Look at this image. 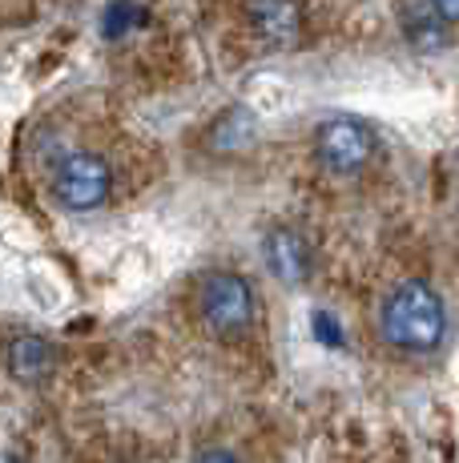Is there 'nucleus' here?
I'll list each match as a JSON object with an SVG mask.
<instances>
[{"instance_id":"obj_1","label":"nucleus","mask_w":459,"mask_h":463,"mask_svg":"<svg viewBox=\"0 0 459 463\" xmlns=\"http://www.w3.org/2000/svg\"><path fill=\"white\" fill-rule=\"evenodd\" d=\"M379 331L383 343L403 354H431L444 346L447 335V307L431 282L407 279L391 287V295L379 307Z\"/></svg>"},{"instance_id":"obj_2","label":"nucleus","mask_w":459,"mask_h":463,"mask_svg":"<svg viewBox=\"0 0 459 463\" xmlns=\"http://www.w3.org/2000/svg\"><path fill=\"white\" fill-rule=\"evenodd\" d=\"M198 310L218 338H242L254 326L258 298L254 287L234 270H210L198 287Z\"/></svg>"},{"instance_id":"obj_3","label":"nucleus","mask_w":459,"mask_h":463,"mask_svg":"<svg viewBox=\"0 0 459 463\" xmlns=\"http://www.w3.org/2000/svg\"><path fill=\"white\" fill-rule=\"evenodd\" d=\"M379 141L375 129L363 118H351V113H334L314 129V162L334 177H355L363 174L375 157Z\"/></svg>"},{"instance_id":"obj_4","label":"nucleus","mask_w":459,"mask_h":463,"mask_svg":"<svg viewBox=\"0 0 459 463\" xmlns=\"http://www.w3.org/2000/svg\"><path fill=\"white\" fill-rule=\"evenodd\" d=\"M113 190V169L101 154L89 149H73L52 165V198L69 213H89L109 202Z\"/></svg>"},{"instance_id":"obj_5","label":"nucleus","mask_w":459,"mask_h":463,"mask_svg":"<svg viewBox=\"0 0 459 463\" xmlns=\"http://www.w3.org/2000/svg\"><path fill=\"white\" fill-rule=\"evenodd\" d=\"M262 262H267V270L275 274L282 287H303L306 279H311V242H306L303 230L295 226H270L267 234H262Z\"/></svg>"},{"instance_id":"obj_6","label":"nucleus","mask_w":459,"mask_h":463,"mask_svg":"<svg viewBox=\"0 0 459 463\" xmlns=\"http://www.w3.org/2000/svg\"><path fill=\"white\" fill-rule=\"evenodd\" d=\"M250 13V29L258 41H267L270 49H290L303 33V8L298 0H246Z\"/></svg>"},{"instance_id":"obj_7","label":"nucleus","mask_w":459,"mask_h":463,"mask_svg":"<svg viewBox=\"0 0 459 463\" xmlns=\"http://www.w3.org/2000/svg\"><path fill=\"white\" fill-rule=\"evenodd\" d=\"M52 367H57V346H52L49 338L21 335V338L8 343V375H13L16 383H24V387L45 383L52 375Z\"/></svg>"},{"instance_id":"obj_8","label":"nucleus","mask_w":459,"mask_h":463,"mask_svg":"<svg viewBox=\"0 0 459 463\" xmlns=\"http://www.w3.org/2000/svg\"><path fill=\"white\" fill-rule=\"evenodd\" d=\"M254 133H258V126H254V113L250 109H226L222 118L210 126V146L214 149H242V146H250L254 141Z\"/></svg>"},{"instance_id":"obj_9","label":"nucleus","mask_w":459,"mask_h":463,"mask_svg":"<svg viewBox=\"0 0 459 463\" xmlns=\"http://www.w3.org/2000/svg\"><path fill=\"white\" fill-rule=\"evenodd\" d=\"M444 24L447 21H439V16L431 13V5L423 8V13H411L407 16V33H411L415 49H423V52L439 49V44H444Z\"/></svg>"},{"instance_id":"obj_10","label":"nucleus","mask_w":459,"mask_h":463,"mask_svg":"<svg viewBox=\"0 0 459 463\" xmlns=\"http://www.w3.org/2000/svg\"><path fill=\"white\" fill-rule=\"evenodd\" d=\"M427 5H431V13H436L439 21H447V24L459 21V0H427Z\"/></svg>"},{"instance_id":"obj_11","label":"nucleus","mask_w":459,"mask_h":463,"mask_svg":"<svg viewBox=\"0 0 459 463\" xmlns=\"http://www.w3.org/2000/svg\"><path fill=\"white\" fill-rule=\"evenodd\" d=\"M193 463H238V456H230L226 448H206L193 456Z\"/></svg>"},{"instance_id":"obj_12","label":"nucleus","mask_w":459,"mask_h":463,"mask_svg":"<svg viewBox=\"0 0 459 463\" xmlns=\"http://www.w3.org/2000/svg\"><path fill=\"white\" fill-rule=\"evenodd\" d=\"M0 463H24V459L16 456V451H5V448H0Z\"/></svg>"}]
</instances>
